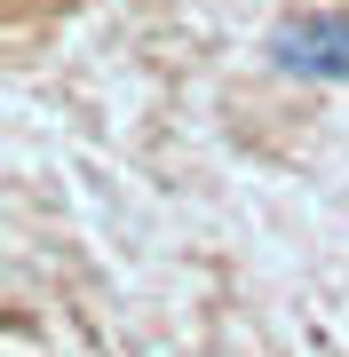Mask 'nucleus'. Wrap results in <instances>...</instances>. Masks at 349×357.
I'll return each instance as SVG.
<instances>
[{
	"label": "nucleus",
	"mask_w": 349,
	"mask_h": 357,
	"mask_svg": "<svg viewBox=\"0 0 349 357\" xmlns=\"http://www.w3.org/2000/svg\"><path fill=\"white\" fill-rule=\"evenodd\" d=\"M270 56L302 79H349V16H286L270 32Z\"/></svg>",
	"instance_id": "nucleus-1"
}]
</instances>
